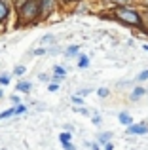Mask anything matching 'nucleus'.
Returning <instances> with one entry per match:
<instances>
[{
    "mask_svg": "<svg viewBox=\"0 0 148 150\" xmlns=\"http://www.w3.org/2000/svg\"><path fill=\"white\" fill-rule=\"evenodd\" d=\"M53 74H55V76H53V80L59 82V80H63V78L67 76V70H65V67L55 65V67H53Z\"/></svg>",
    "mask_w": 148,
    "mask_h": 150,
    "instance_id": "6e6552de",
    "label": "nucleus"
},
{
    "mask_svg": "<svg viewBox=\"0 0 148 150\" xmlns=\"http://www.w3.org/2000/svg\"><path fill=\"white\" fill-rule=\"evenodd\" d=\"M25 72H27V69H25L23 65H17V67L13 69V76H23Z\"/></svg>",
    "mask_w": 148,
    "mask_h": 150,
    "instance_id": "2eb2a0df",
    "label": "nucleus"
},
{
    "mask_svg": "<svg viewBox=\"0 0 148 150\" xmlns=\"http://www.w3.org/2000/svg\"><path fill=\"white\" fill-rule=\"evenodd\" d=\"M23 112H27V105H23V103L15 105V116H17V114H23Z\"/></svg>",
    "mask_w": 148,
    "mask_h": 150,
    "instance_id": "a211bd4d",
    "label": "nucleus"
},
{
    "mask_svg": "<svg viewBox=\"0 0 148 150\" xmlns=\"http://www.w3.org/2000/svg\"><path fill=\"white\" fill-rule=\"evenodd\" d=\"M118 122H120L122 125H125V127H129L131 124H135L129 112H120V114H118Z\"/></svg>",
    "mask_w": 148,
    "mask_h": 150,
    "instance_id": "423d86ee",
    "label": "nucleus"
},
{
    "mask_svg": "<svg viewBox=\"0 0 148 150\" xmlns=\"http://www.w3.org/2000/svg\"><path fill=\"white\" fill-rule=\"evenodd\" d=\"M78 67H80V69H87L89 67V57L87 55H80V57H78Z\"/></svg>",
    "mask_w": 148,
    "mask_h": 150,
    "instance_id": "f8f14e48",
    "label": "nucleus"
},
{
    "mask_svg": "<svg viewBox=\"0 0 148 150\" xmlns=\"http://www.w3.org/2000/svg\"><path fill=\"white\" fill-rule=\"evenodd\" d=\"M11 103H13V105H19V103H21L19 95H11Z\"/></svg>",
    "mask_w": 148,
    "mask_h": 150,
    "instance_id": "bb28decb",
    "label": "nucleus"
},
{
    "mask_svg": "<svg viewBox=\"0 0 148 150\" xmlns=\"http://www.w3.org/2000/svg\"><path fill=\"white\" fill-rule=\"evenodd\" d=\"M89 93H91L89 89H80V91H78V95H80V97H85V95H89Z\"/></svg>",
    "mask_w": 148,
    "mask_h": 150,
    "instance_id": "393cba45",
    "label": "nucleus"
},
{
    "mask_svg": "<svg viewBox=\"0 0 148 150\" xmlns=\"http://www.w3.org/2000/svg\"><path fill=\"white\" fill-rule=\"evenodd\" d=\"M80 0H59V4H63V6H72V4H78Z\"/></svg>",
    "mask_w": 148,
    "mask_h": 150,
    "instance_id": "412c9836",
    "label": "nucleus"
},
{
    "mask_svg": "<svg viewBox=\"0 0 148 150\" xmlns=\"http://www.w3.org/2000/svg\"><path fill=\"white\" fill-rule=\"evenodd\" d=\"M59 141H61V144L70 143V141H72V133L70 131H61L59 133Z\"/></svg>",
    "mask_w": 148,
    "mask_h": 150,
    "instance_id": "9b49d317",
    "label": "nucleus"
},
{
    "mask_svg": "<svg viewBox=\"0 0 148 150\" xmlns=\"http://www.w3.org/2000/svg\"><path fill=\"white\" fill-rule=\"evenodd\" d=\"M112 139V131H104V133H99V137H97V143L101 144V146H104L106 143H110Z\"/></svg>",
    "mask_w": 148,
    "mask_h": 150,
    "instance_id": "9d476101",
    "label": "nucleus"
},
{
    "mask_svg": "<svg viewBox=\"0 0 148 150\" xmlns=\"http://www.w3.org/2000/svg\"><path fill=\"white\" fill-rule=\"evenodd\" d=\"M15 89H17V91H21V93H29L30 89H32V84H30V82H27V80H21V82H17Z\"/></svg>",
    "mask_w": 148,
    "mask_h": 150,
    "instance_id": "1a4fd4ad",
    "label": "nucleus"
},
{
    "mask_svg": "<svg viewBox=\"0 0 148 150\" xmlns=\"http://www.w3.org/2000/svg\"><path fill=\"white\" fill-rule=\"evenodd\" d=\"M104 150H114V146H112V143H106V144H104Z\"/></svg>",
    "mask_w": 148,
    "mask_h": 150,
    "instance_id": "473e14b6",
    "label": "nucleus"
},
{
    "mask_svg": "<svg viewBox=\"0 0 148 150\" xmlns=\"http://www.w3.org/2000/svg\"><path fill=\"white\" fill-rule=\"evenodd\" d=\"M76 112H80V114H84V116H87V110H85V108H76Z\"/></svg>",
    "mask_w": 148,
    "mask_h": 150,
    "instance_id": "7c9ffc66",
    "label": "nucleus"
},
{
    "mask_svg": "<svg viewBox=\"0 0 148 150\" xmlns=\"http://www.w3.org/2000/svg\"><path fill=\"white\" fill-rule=\"evenodd\" d=\"M63 148H65V150H76V146H74L72 143H65V144H63Z\"/></svg>",
    "mask_w": 148,
    "mask_h": 150,
    "instance_id": "b1692460",
    "label": "nucleus"
},
{
    "mask_svg": "<svg viewBox=\"0 0 148 150\" xmlns=\"http://www.w3.org/2000/svg\"><path fill=\"white\" fill-rule=\"evenodd\" d=\"M40 4V19H49L59 8V0H38Z\"/></svg>",
    "mask_w": 148,
    "mask_h": 150,
    "instance_id": "7ed1b4c3",
    "label": "nucleus"
},
{
    "mask_svg": "<svg viewBox=\"0 0 148 150\" xmlns=\"http://www.w3.org/2000/svg\"><path fill=\"white\" fill-rule=\"evenodd\" d=\"M148 133V124L139 122V124H131L127 127V135H146Z\"/></svg>",
    "mask_w": 148,
    "mask_h": 150,
    "instance_id": "20e7f679",
    "label": "nucleus"
},
{
    "mask_svg": "<svg viewBox=\"0 0 148 150\" xmlns=\"http://www.w3.org/2000/svg\"><path fill=\"white\" fill-rule=\"evenodd\" d=\"M112 15H114L120 23H123V25L137 27V29L142 30V15H141V11L135 10V8H131V6H116Z\"/></svg>",
    "mask_w": 148,
    "mask_h": 150,
    "instance_id": "f257e3e1",
    "label": "nucleus"
},
{
    "mask_svg": "<svg viewBox=\"0 0 148 150\" xmlns=\"http://www.w3.org/2000/svg\"><path fill=\"white\" fill-rule=\"evenodd\" d=\"M10 13H11L10 4H8L6 0H0V25H4V23L10 19Z\"/></svg>",
    "mask_w": 148,
    "mask_h": 150,
    "instance_id": "39448f33",
    "label": "nucleus"
},
{
    "mask_svg": "<svg viewBox=\"0 0 148 150\" xmlns=\"http://www.w3.org/2000/svg\"><path fill=\"white\" fill-rule=\"evenodd\" d=\"M2 97H4V91H2V89H0V99H2Z\"/></svg>",
    "mask_w": 148,
    "mask_h": 150,
    "instance_id": "c9c22d12",
    "label": "nucleus"
},
{
    "mask_svg": "<svg viewBox=\"0 0 148 150\" xmlns=\"http://www.w3.org/2000/svg\"><path fill=\"white\" fill-rule=\"evenodd\" d=\"M144 95H146V89L141 88V86H137V88H135L133 91L129 93V99H131V101H139L141 97H144Z\"/></svg>",
    "mask_w": 148,
    "mask_h": 150,
    "instance_id": "0eeeda50",
    "label": "nucleus"
},
{
    "mask_svg": "<svg viewBox=\"0 0 148 150\" xmlns=\"http://www.w3.org/2000/svg\"><path fill=\"white\" fill-rule=\"evenodd\" d=\"M17 17H19V25H34L36 21H40V4H38V0H27L17 10Z\"/></svg>",
    "mask_w": 148,
    "mask_h": 150,
    "instance_id": "f03ea898",
    "label": "nucleus"
},
{
    "mask_svg": "<svg viewBox=\"0 0 148 150\" xmlns=\"http://www.w3.org/2000/svg\"><path fill=\"white\" fill-rule=\"evenodd\" d=\"M141 2L144 4V8H146V10H148V0H141Z\"/></svg>",
    "mask_w": 148,
    "mask_h": 150,
    "instance_id": "f704fd0d",
    "label": "nucleus"
},
{
    "mask_svg": "<svg viewBox=\"0 0 148 150\" xmlns=\"http://www.w3.org/2000/svg\"><path fill=\"white\" fill-rule=\"evenodd\" d=\"M97 95H99L101 99H104V97H108V95H110V91H108L106 88H99V89H97Z\"/></svg>",
    "mask_w": 148,
    "mask_h": 150,
    "instance_id": "f3484780",
    "label": "nucleus"
},
{
    "mask_svg": "<svg viewBox=\"0 0 148 150\" xmlns=\"http://www.w3.org/2000/svg\"><path fill=\"white\" fill-rule=\"evenodd\" d=\"M27 2V0H15V8H17V10H19V8H21L23 6V4H25Z\"/></svg>",
    "mask_w": 148,
    "mask_h": 150,
    "instance_id": "c85d7f7f",
    "label": "nucleus"
},
{
    "mask_svg": "<svg viewBox=\"0 0 148 150\" xmlns=\"http://www.w3.org/2000/svg\"><path fill=\"white\" fill-rule=\"evenodd\" d=\"M10 116H15V106H11V108L0 112V120H4V118H10Z\"/></svg>",
    "mask_w": 148,
    "mask_h": 150,
    "instance_id": "ddd939ff",
    "label": "nucleus"
},
{
    "mask_svg": "<svg viewBox=\"0 0 148 150\" xmlns=\"http://www.w3.org/2000/svg\"><path fill=\"white\" fill-rule=\"evenodd\" d=\"M32 53H34V55H42V53H46V50H44V48H38V50H34Z\"/></svg>",
    "mask_w": 148,
    "mask_h": 150,
    "instance_id": "cd10ccee",
    "label": "nucleus"
},
{
    "mask_svg": "<svg viewBox=\"0 0 148 150\" xmlns=\"http://www.w3.org/2000/svg\"><path fill=\"white\" fill-rule=\"evenodd\" d=\"M146 93H148V89H146Z\"/></svg>",
    "mask_w": 148,
    "mask_h": 150,
    "instance_id": "e433bc0d",
    "label": "nucleus"
},
{
    "mask_svg": "<svg viewBox=\"0 0 148 150\" xmlns=\"http://www.w3.org/2000/svg\"><path fill=\"white\" fill-rule=\"evenodd\" d=\"M112 2H114L116 6H129L131 0H112Z\"/></svg>",
    "mask_w": 148,
    "mask_h": 150,
    "instance_id": "4be33fe9",
    "label": "nucleus"
},
{
    "mask_svg": "<svg viewBox=\"0 0 148 150\" xmlns=\"http://www.w3.org/2000/svg\"><path fill=\"white\" fill-rule=\"evenodd\" d=\"M2 150H4V148H2Z\"/></svg>",
    "mask_w": 148,
    "mask_h": 150,
    "instance_id": "4c0bfd02",
    "label": "nucleus"
},
{
    "mask_svg": "<svg viewBox=\"0 0 148 150\" xmlns=\"http://www.w3.org/2000/svg\"><path fill=\"white\" fill-rule=\"evenodd\" d=\"M91 122H93V124H95V125H99V124H101V122H103V120H101V116H99V114H97V116H93V120H91Z\"/></svg>",
    "mask_w": 148,
    "mask_h": 150,
    "instance_id": "a878e982",
    "label": "nucleus"
},
{
    "mask_svg": "<svg viewBox=\"0 0 148 150\" xmlns=\"http://www.w3.org/2000/svg\"><path fill=\"white\" fill-rule=\"evenodd\" d=\"M72 103H76V105H82V103H84V99H82L80 95H72Z\"/></svg>",
    "mask_w": 148,
    "mask_h": 150,
    "instance_id": "5701e85b",
    "label": "nucleus"
},
{
    "mask_svg": "<svg viewBox=\"0 0 148 150\" xmlns=\"http://www.w3.org/2000/svg\"><path fill=\"white\" fill-rule=\"evenodd\" d=\"M10 82H11V76H10V74H0V84H2V86H8Z\"/></svg>",
    "mask_w": 148,
    "mask_h": 150,
    "instance_id": "dca6fc26",
    "label": "nucleus"
},
{
    "mask_svg": "<svg viewBox=\"0 0 148 150\" xmlns=\"http://www.w3.org/2000/svg\"><path fill=\"white\" fill-rule=\"evenodd\" d=\"M137 80H139V82H144V80H148V70H142V72L137 76Z\"/></svg>",
    "mask_w": 148,
    "mask_h": 150,
    "instance_id": "6ab92c4d",
    "label": "nucleus"
},
{
    "mask_svg": "<svg viewBox=\"0 0 148 150\" xmlns=\"http://www.w3.org/2000/svg\"><path fill=\"white\" fill-rule=\"evenodd\" d=\"M65 131H70V133H72V131H74V127H72L70 124H68V125H65Z\"/></svg>",
    "mask_w": 148,
    "mask_h": 150,
    "instance_id": "72a5a7b5",
    "label": "nucleus"
},
{
    "mask_svg": "<svg viewBox=\"0 0 148 150\" xmlns=\"http://www.w3.org/2000/svg\"><path fill=\"white\" fill-rule=\"evenodd\" d=\"M48 89H49V91H57V89H59V82H49Z\"/></svg>",
    "mask_w": 148,
    "mask_h": 150,
    "instance_id": "aec40b11",
    "label": "nucleus"
},
{
    "mask_svg": "<svg viewBox=\"0 0 148 150\" xmlns=\"http://www.w3.org/2000/svg\"><path fill=\"white\" fill-rule=\"evenodd\" d=\"M38 78H40L42 82H49V76H46V74H40V76H38Z\"/></svg>",
    "mask_w": 148,
    "mask_h": 150,
    "instance_id": "2f4dec72",
    "label": "nucleus"
},
{
    "mask_svg": "<svg viewBox=\"0 0 148 150\" xmlns=\"http://www.w3.org/2000/svg\"><path fill=\"white\" fill-rule=\"evenodd\" d=\"M78 51H80V46H68L67 51H65V55H68V57H72V55H76Z\"/></svg>",
    "mask_w": 148,
    "mask_h": 150,
    "instance_id": "4468645a",
    "label": "nucleus"
},
{
    "mask_svg": "<svg viewBox=\"0 0 148 150\" xmlns=\"http://www.w3.org/2000/svg\"><path fill=\"white\" fill-rule=\"evenodd\" d=\"M91 150H101V144L99 143H91Z\"/></svg>",
    "mask_w": 148,
    "mask_h": 150,
    "instance_id": "c756f323",
    "label": "nucleus"
}]
</instances>
